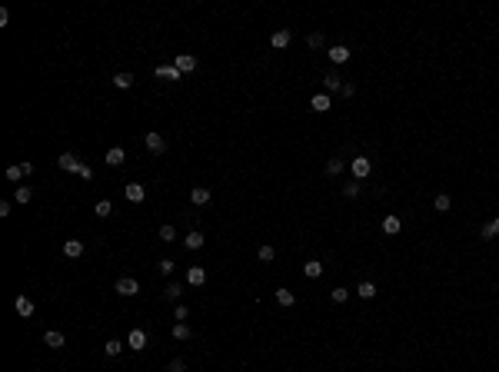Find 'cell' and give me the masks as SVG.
Listing matches in <instances>:
<instances>
[{
  "mask_svg": "<svg viewBox=\"0 0 499 372\" xmlns=\"http://www.w3.org/2000/svg\"><path fill=\"white\" fill-rule=\"evenodd\" d=\"M57 167L64 170V173H77V176H80L83 163H80V156H77V153H60V156H57Z\"/></svg>",
  "mask_w": 499,
  "mask_h": 372,
  "instance_id": "cell-1",
  "label": "cell"
},
{
  "mask_svg": "<svg viewBox=\"0 0 499 372\" xmlns=\"http://www.w3.org/2000/svg\"><path fill=\"white\" fill-rule=\"evenodd\" d=\"M143 146H147L153 156L166 153V140H163V133H147V136H143Z\"/></svg>",
  "mask_w": 499,
  "mask_h": 372,
  "instance_id": "cell-2",
  "label": "cell"
},
{
  "mask_svg": "<svg viewBox=\"0 0 499 372\" xmlns=\"http://www.w3.org/2000/svg\"><path fill=\"white\" fill-rule=\"evenodd\" d=\"M113 289H117V293H120V296H137V293H140V283H137V279H133V276H120V279H117V286H113Z\"/></svg>",
  "mask_w": 499,
  "mask_h": 372,
  "instance_id": "cell-3",
  "label": "cell"
},
{
  "mask_svg": "<svg viewBox=\"0 0 499 372\" xmlns=\"http://www.w3.org/2000/svg\"><path fill=\"white\" fill-rule=\"evenodd\" d=\"M30 173H33V163H14V167H7V180L10 183L24 180V176H30Z\"/></svg>",
  "mask_w": 499,
  "mask_h": 372,
  "instance_id": "cell-4",
  "label": "cell"
},
{
  "mask_svg": "<svg viewBox=\"0 0 499 372\" xmlns=\"http://www.w3.org/2000/svg\"><path fill=\"white\" fill-rule=\"evenodd\" d=\"M173 67H176L180 73H193V70H197V57H193V54H176Z\"/></svg>",
  "mask_w": 499,
  "mask_h": 372,
  "instance_id": "cell-5",
  "label": "cell"
},
{
  "mask_svg": "<svg viewBox=\"0 0 499 372\" xmlns=\"http://www.w3.org/2000/svg\"><path fill=\"white\" fill-rule=\"evenodd\" d=\"M349 170H353V176H356V180H366V176H370V170H373V163H370L366 156H356L353 163H349Z\"/></svg>",
  "mask_w": 499,
  "mask_h": 372,
  "instance_id": "cell-6",
  "label": "cell"
},
{
  "mask_svg": "<svg viewBox=\"0 0 499 372\" xmlns=\"http://www.w3.org/2000/svg\"><path fill=\"white\" fill-rule=\"evenodd\" d=\"M127 349H133V352H143V349H147V333H143V329H133V333L127 336Z\"/></svg>",
  "mask_w": 499,
  "mask_h": 372,
  "instance_id": "cell-7",
  "label": "cell"
},
{
  "mask_svg": "<svg viewBox=\"0 0 499 372\" xmlns=\"http://www.w3.org/2000/svg\"><path fill=\"white\" fill-rule=\"evenodd\" d=\"M203 243H206V236L200 230H193V233H187V236H183V246H187V249H193V253H197V249H203Z\"/></svg>",
  "mask_w": 499,
  "mask_h": 372,
  "instance_id": "cell-8",
  "label": "cell"
},
{
  "mask_svg": "<svg viewBox=\"0 0 499 372\" xmlns=\"http://www.w3.org/2000/svg\"><path fill=\"white\" fill-rule=\"evenodd\" d=\"M123 193H127L130 203H143V199H147V190H143L140 183H127V186H123Z\"/></svg>",
  "mask_w": 499,
  "mask_h": 372,
  "instance_id": "cell-9",
  "label": "cell"
},
{
  "mask_svg": "<svg viewBox=\"0 0 499 372\" xmlns=\"http://www.w3.org/2000/svg\"><path fill=\"white\" fill-rule=\"evenodd\" d=\"M326 54H330V60H333L336 67H340V64H346V60H349V47H343V43H336V47H330Z\"/></svg>",
  "mask_w": 499,
  "mask_h": 372,
  "instance_id": "cell-10",
  "label": "cell"
},
{
  "mask_svg": "<svg viewBox=\"0 0 499 372\" xmlns=\"http://www.w3.org/2000/svg\"><path fill=\"white\" fill-rule=\"evenodd\" d=\"M64 256L80 259V256H83V239H67V243H64Z\"/></svg>",
  "mask_w": 499,
  "mask_h": 372,
  "instance_id": "cell-11",
  "label": "cell"
},
{
  "mask_svg": "<svg viewBox=\"0 0 499 372\" xmlns=\"http://www.w3.org/2000/svg\"><path fill=\"white\" fill-rule=\"evenodd\" d=\"M14 309L27 319V316H33V309H37V306H33V299H27V296H17V299H14Z\"/></svg>",
  "mask_w": 499,
  "mask_h": 372,
  "instance_id": "cell-12",
  "label": "cell"
},
{
  "mask_svg": "<svg viewBox=\"0 0 499 372\" xmlns=\"http://www.w3.org/2000/svg\"><path fill=\"white\" fill-rule=\"evenodd\" d=\"M64 333H57V329H47L43 333V346H50V349H64Z\"/></svg>",
  "mask_w": 499,
  "mask_h": 372,
  "instance_id": "cell-13",
  "label": "cell"
},
{
  "mask_svg": "<svg viewBox=\"0 0 499 372\" xmlns=\"http://www.w3.org/2000/svg\"><path fill=\"white\" fill-rule=\"evenodd\" d=\"M399 230H403V220H399V216H393V213H389L386 220H383V233H386V236H396Z\"/></svg>",
  "mask_w": 499,
  "mask_h": 372,
  "instance_id": "cell-14",
  "label": "cell"
},
{
  "mask_svg": "<svg viewBox=\"0 0 499 372\" xmlns=\"http://www.w3.org/2000/svg\"><path fill=\"white\" fill-rule=\"evenodd\" d=\"M187 283H190V286H203V283H206V270H203V266H190V273H187Z\"/></svg>",
  "mask_w": 499,
  "mask_h": 372,
  "instance_id": "cell-15",
  "label": "cell"
},
{
  "mask_svg": "<svg viewBox=\"0 0 499 372\" xmlns=\"http://www.w3.org/2000/svg\"><path fill=\"white\" fill-rule=\"evenodd\" d=\"M303 276H306V279H320V276H323V262H320V259H309L306 266H303Z\"/></svg>",
  "mask_w": 499,
  "mask_h": 372,
  "instance_id": "cell-16",
  "label": "cell"
},
{
  "mask_svg": "<svg viewBox=\"0 0 499 372\" xmlns=\"http://www.w3.org/2000/svg\"><path fill=\"white\" fill-rule=\"evenodd\" d=\"M323 87L330 90V93H336V90H343V80H340V73H336V70H330V73L323 77Z\"/></svg>",
  "mask_w": 499,
  "mask_h": 372,
  "instance_id": "cell-17",
  "label": "cell"
},
{
  "mask_svg": "<svg viewBox=\"0 0 499 372\" xmlns=\"http://www.w3.org/2000/svg\"><path fill=\"white\" fill-rule=\"evenodd\" d=\"M309 107H313V113H326L333 103H330V96H326V93H316L313 100H309Z\"/></svg>",
  "mask_w": 499,
  "mask_h": 372,
  "instance_id": "cell-18",
  "label": "cell"
},
{
  "mask_svg": "<svg viewBox=\"0 0 499 372\" xmlns=\"http://www.w3.org/2000/svg\"><path fill=\"white\" fill-rule=\"evenodd\" d=\"M153 73H157L160 80H180V70H176V67H166V64L153 67Z\"/></svg>",
  "mask_w": 499,
  "mask_h": 372,
  "instance_id": "cell-19",
  "label": "cell"
},
{
  "mask_svg": "<svg viewBox=\"0 0 499 372\" xmlns=\"http://www.w3.org/2000/svg\"><path fill=\"white\" fill-rule=\"evenodd\" d=\"M190 199H193L197 206H206V203H210V190H206V186H193V190H190Z\"/></svg>",
  "mask_w": 499,
  "mask_h": 372,
  "instance_id": "cell-20",
  "label": "cell"
},
{
  "mask_svg": "<svg viewBox=\"0 0 499 372\" xmlns=\"http://www.w3.org/2000/svg\"><path fill=\"white\" fill-rule=\"evenodd\" d=\"M123 160H127V153H123V146H110V150H107V163H110V167H120Z\"/></svg>",
  "mask_w": 499,
  "mask_h": 372,
  "instance_id": "cell-21",
  "label": "cell"
},
{
  "mask_svg": "<svg viewBox=\"0 0 499 372\" xmlns=\"http://www.w3.org/2000/svg\"><path fill=\"white\" fill-rule=\"evenodd\" d=\"M290 40H293V37H290V30H277L273 37H269V43H273L277 50H283V47H290Z\"/></svg>",
  "mask_w": 499,
  "mask_h": 372,
  "instance_id": "cell-22",
  "label": "cell"
},
{
  "mask_svg": "<svg viewBox=\"0 0 499 372\" xmlns=\"http://www.w3.org/2000/svg\"><path fill=\"white\" fill-rule=\"evenodd\" d=\"M356 296H359V299H373V296H376V286H373L370 279H363V283L356 286Z\"/></svg>",
  "mask_w": 499,
  "mask_h": 372,
  "instance_id": "cell-23",
  "label": "cell"
},
{
  "mask_svg": "<svg viewBox=\"0 0 499 372\" xmlns=\"http://www.w3.org/2000/svg\"><path fill=\"white\" fill-rule=\"evenodd\" d=\"M277 302H280L283 309H290V306H296V296L290 293V289H277Z\"/></svg>",
  "mask_w": 499,
  "mask_h": 372,
  "instance_id": "cell-24",
  "label": "cell"
},
{
  "mask_svg": "<svg viewBox=\"0 0 499 372\" xmlns=\"http://www.w3.org/2000/svg\"><path fill=\"white\" fill-rule=\"evenodd\" d=\"M113 87L117 90H130L133 87V73H117V77H113Z\"/></svg>",
  "mask_w": 499,
  "mask_h": 372,
  "instance_id": "cell-25",
  "label": "cell"
},
{
  "mask_svg": "<svg viewBox=\"0 0 499 372\" xmlns=\"http://www.w3.org/2000/svg\"><path fill=\"white\" fill-rule=\"evenodd\" d=\"M170 333H173V339H176V342H183V339H190V336H193V333H190V326H187V323H176L173 329H170Z\"/></svg>",
  "mask_w": 499,
  "mask_h": 372,
  "instance_id": "cell-26",
  "label": "cell"
},
{
  "mask_svg": "<svg viewBox=\"0 0 499 372\" xmlns=\"http://www.w3.org/2000/svg\"><path fill=\"white\" fill-rule=\"evenodd\" d=\"M123 346H127V342H120V339H107V346H103V352H107V356H120V352H123Z\"/></svg>",
  "mask_w": 499,
  "mask_h": 372,
  "instance_id": "cell-27",
  "label": "cell"
},
{
  "mask_svg": "<svg viewBox=\"0 0 499 372\" xmlns=\"http://www.w3.org/2000/svg\"><path fill=\"white\" fill-rule=\"evenodd\" d=\"M30 196H33V193H30V186H17L14 203H17V206H24V203H30Z\"/></svg>",
  "mask_w": 499,
  "mask_h": 372,
  "instance_id": "cell-28",
  "label": "cell"
},
{
  "mask_svg": "<svg viewBox=\"0 0 499 372\" xmlns=\"http://www.w3.org/2000/svg\"><path fill=\"white\" fill-rule=\"evenodd\" d=\"M94 213H97V216H100V220H103V216H110V213H113V203H110V199H97V206H94Z\"/></svg>",
  "mask_w": 499,
  "mask_h": 372,
  "instance_id": "cell-29",
  "label": "cell"
},
{
  "mask_svg": "<svg viewBox=\"0 0 499 372\" xmlns=\"http://www.w3.org/2000/svg\"><path fill=\"white\" fill-rule=\"evenodd\" d=\"M330 299L336 302V306H343V302L349 299V289H343V286H336V289H330Z\"/></svg>",
  "mask_w": 499,
  "mask_h": 372,
  "instance_id": "cell-30",
  "label": "cell"
},
{
  "mask_svg": "<svg viewBox=\"0 0 499 372\" xmlns=\"http://www.w3.org/2000/svg\"><path fill=\"white\" fill-rule=\"evenodd\" d=\"M256 256H260V262H273V256H277V249H273L269 243H263L260 249H256Z\"/></svg>",
  "mask_w": 499,
  "mask_h": 372,
  "instance_id": "cell-31",
  "label": "cell"
},
{
  "mask_svg": "<svg viewBox=\"0 0 499 372\" xmlns=\"http://www.w3.org/2000/svg\"><path fill=\"white\" fill-rule=\"evenodd\" d=\"M336 173H343V160L340 156L326 160V176H336Z\"/></svg>",
  "mask_w": 499,
  "mask_h": 372,
  "instance_id": "cell-32",
  "label": "cell"
},
{
  "mask_svg": "<svg viewBox=\"0 0 499 372\" xmlns=\"http://www.w3.org/2000/svg\"><path fill=\"white\" fill-rule=\"evenodd\" d=\"M433 206H436V209H439V213H449V206H452V199H449V196H446V193H439V196H436V199H433Z\"/></svg>",
  "mask_w": 499,
  "mask_h": 372,
  "instance_id": "cell-33",
  "label": "cell"
},
{
  "mask_svg": "<svg viewBox=\"0 0 499 372\" xmlns=\"http://www.w3.org/2000/svg\"><path fill=\"white\" fill-rule=\"evenodd\" d=\"M160 239H163V243H176V230L170 226V223H166V226H160Z\"/></svg>",
  "mask_w": 499,
  "mask_h": 372,
  "instance_id": "cell-34",
  "label": "cell"
},
{
  "mask_svg": "<svg viewBox=\"0 0 499 372\" xmlns=\"http://www.w3.org/2000/svg\"><path fill=\"white\" fill-rule=\"evenodd\" d=\"M166 299H170V302H176V299H180V283H166Z\"/></svg>",
  "mask_w": 499,
  "mask_h": 372,
  "instance_id": "cell-35",
  "label": "cell"
},
{
  "mask_svg": "<svg viewBox=\"0 0 499 372\" xmlns=\"http://www.w3.org/2000/svg\"><path fill=\"white\" fill-rule=\"evenodd\" d=\"M343 196H349V199H356V196H359V180H353V183H346V186H343Z\"/></svg>",
  "mask_w": 499,
  "mask_h": 372,
  "instance_id": "cell-36",
  "label": "cell"
},
{
  "mask_svg": "<svg viewBox=\"0 0 499 372\" xmlns=\"http://www.w3.org/2000/svg\"><path fill=\"white\" fill-rule=\"evenodd\" d=\"M306 47L309 50H320V47H323V33H309V37H306Z\"/></svg>",
  "mask_w": 499,
  "mask_h": 372,
  "instance_id": "cell-37",
  "label": "cell"
},
{
  "mask_svg": "<svg viewBox=\"0 0 499 372\" xmlns=\"http://www.w3.org/2000/svg\"><path fill=\"white\" fill-rule=\"evenodd\" d=\"M187 316H190V309L183 306V302H176V309H173V319H176V323H183Z\"/></svg>",
  "mask_w": 499,
  "mask_h": 372,
  "instance_id": "cell-38",
  "label": "cell"
},
{
  "mask_svg": "<svg viewBox=\"0 0 499 372\" xmlns=\"http://www.w3.org/2000/svg\"><path fill=\"white\" fill-rule=\"evenodd\" d=\"M173 266H176L173 259H160V273H163V276H170V273H173Z\"/></svg>",
  "mask_w": 499,
  "mask_h": 372,
  "instance_id": "cell-39",
  "label": "cell"
},
{
  "mask_svg": "<svg viewBox=\"0 0 499 372\" xmlns=\"http://www.w3.org/2000/svg\"><path fill=\"white\" fill-rule=\"evenodd\" d=\"M166 372H187V365H183V359H173V362H170V369Z\"/></svg>",
  "mask_w": 499,
  "mask_h": 372,
  "instance_id": "cell-40",
  "label": "cell"
},
{
  "mask_svg": "<svg viewBox=\"0 0 499 372\" xmlns=\"http://www.w3.org/2000/svg\"><path fill=\"white\" fill-rule=\"evenodd\" d=\"M479 236H483V239H496V233H492V226H489V223H486L483 230H479Z\"/></svg>",
  "mask_w": 499,
  "mask_h": 372,
  "instance_id": "cell-41",
  "label": "cell"
},
{
  "mask_svg": "<svg viewBox=\"0 0 499 372\" xmlns=\"http://www.w3.org/2000/svg\"><path fill=\"white\" fill-rule=\"evenodd\" d=\"M80 180H94V170H90L87 163H83V170H80Z\"/></svg>",
  "mask_w": 499,
  "mask_h": 372,
  "instance_id": "cell-42",
  "label": "cell"
},
{
  "mask_svg": "<svg viewBox=\"0 0 499 372\" xmlns=\"http://www.w3.org/2000/svg\"><path fill=\"white\" fill-rule=\"evenodd\" d=\"M489 226H492V233H496V236H499V216H496V220L489 223Z\"/></svg>",
  "mask_w": 499,
  "mask_h": 372,
  "instance_id": "cell-43",
  "label": "cell"
}]
</instances>
